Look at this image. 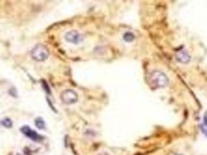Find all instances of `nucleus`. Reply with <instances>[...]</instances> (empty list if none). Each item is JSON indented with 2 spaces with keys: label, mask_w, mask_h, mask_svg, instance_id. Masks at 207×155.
<instances>
[{
  "label": "nucleus",
  "mask_w": 207,
  "mask_h": 155,
  "mask_svg": "<svg viewBox=\"0 0 207 155\" xmlns=\"http://www.w3.org/2000/svg\"><path fill=\"white\" fill-rule=\"evenodd\" d=\"M150 85L153 88H165L169 83L167 75L160 71H154L149 77Z\"/></svg>",
  "instance_id": "1"
},
{
  "label": "nucleus",
  "mask_w": 207,
  "mask_h": 155,
  "mask_svg": "<svg viewBox=\"0 0 207 155\" xmlns=\"http://www.w3.org/2000/svg\"><path fill=\"white\" fill-rule=\"evenodd\" d=\"M32 58L37 61H45L49 56V50L43 44H37L30 52Z\"/></svg>",
  "instance_id": "2"
},
{
  "label": "nucleus",
  "mask_w": 207,
  "mask_h": 155,
  "mask_svg": "<svg viewBox=\"0 0 207 155\" xmlns=\"http://www.w3.org/2000/svg\"><path fill=\"white\" fill-rule=\"evenodd\" d=\"M61 100L65 104H72L76 102L78 100V95L74 90L72 89H66L62 93Z\"/></svg>",
  "instance_id": "3"
},
{
  "label": "nucleus",
  "mask_w": 207,
  "mask_h": 155,
  "mask_svg": "<svg viewBox=\"0 0 207 155\" xmlns=\"http://www.w3.org/2000/svg\"><path fill=\"white\" fill-rule=\"evenodd\" d=\"M65 39L69 43L78 44L83 41V35L77 30H70L65 35Z\"/></svg>",
  "instance_id": "4"
},
{
  "label": "nucleus",
  "mask_w": 207,
  "mask_h": 155,
  "mask_svg": "<svg viewBox=\"0 0 207 155\" xmlns=\"http://www.w3.org/2000/svg\"><path fill=\"white\" fill-rule=\"evenodd\" d=\"M21 131L22 132L25 136H27V137L30 138V139L32 140L33 141H36V142L41 141L43 140V138H44L42 136L38 134L36 131L31 130L28 126H24V127L21 129Z\"/></svg>",
  "instance_id": "5"
},
{
  "label": "nucleus",
  "mask_w": 207,
  "mask_h": 155,
  "mask_svg": "<svg viewBox=\"0 0 207 155\" xmlns=\"http://www.w3.org/2000/svg\"><path fill=\"white\" fill-rule=\"evenodd\" d=\"M176 59L182 64H188L190 61V56L185 50H180L176 54Z\"/></svg>",
  "instance_id": "6"
},
{
  "label": "nucleus",
  "mask_w": 207,
  "mask_h": 155,
  "mask_svg": "<svg viewBox=\"0 0 207 155\" xmlns=\"http://www.w3.org/2000/svg\"><path fill=\"white\" fill-rule=\"evenodd\" d=\"M35 126L38 127L40 130H42L45 127V123H44V119L41 117H38L35 119Z\"/></svg>",
  "instance_id": "7"
},
{
  "label": "nucleus",
  "mask_w": 207,
  "mask_h": 155,
  "mask_svg": "<svg viewBox=\"0 0 207 155\" xmlns=\"http://www.w3.org/2000/svg\"><path fill=\"white\" fill-rule=\"evenodd\" d=\"M123 39H124L125 41H126V42H132V41H133L134 39H135V36H134L133 33H131V32H127V33H126L123 35Z\"/></svg>",
  "instance_id": "8"
},
{
  "label": "nucleus",
  "mask_w": 207,
  "mask_h": 155,
  "mask_svg": "<svg viewBox=\"0 0 207 155\" xmlns=\"http://www.w3.org/2000/svg\"><path fill=\"white\" fill-rule=\"evenodd\" d=\"M2 126H4L5 127H7V128H11L12 126H13V123L12 121L10 120V119H5L2 121Z\"/></svg>",
  "instance_id": "9"
},
{
  "label": "nucleus",
  "mask_w": 207,
  "mask_h": 155,
  "mask_svg": "<svg viewBox=\"0 0 207 155\" xmlns=\"http://www.w3.org/2000/svg\"><path fill=\"white\" fill-rule=\"evenodd\" d=\"M16 155H22V154H21V153H17V154Z\"/></svg>",
  "instance_id": "10"
}]
</instances>
